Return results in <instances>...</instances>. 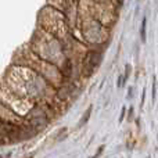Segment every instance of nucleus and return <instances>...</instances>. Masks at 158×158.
I'll return each mask as SVG.
<instances>
[{
  "label": "nucleus",
  "instance_id": "obj_1",
  "mask_svg": "<svg viewBox=\"0 0 158 158\" xmlns=\"http://www.w3.org/2000/svg\"><path fill=\"white\" fill-rule=\"evenodd\" d=\"M92 110H93V108H92V106H90L89 108L86 110V112H85V114H83V117H82V119L79 121V123H78V126H79V128H82V126H83L85 123H86L87 121H89V117H90V115H92Z\"/></svg>",
  "mask_w": 158,
  "mask_h": 158
},
{
  "label": "nucleus",
  "instance_id": "obj_2",
  "mask_svg": "<svg viewBox=\"0 0 158 158\" xmlns=\"http://www.w3.org/2000/svg\"><path fill=\"white\" fill-rule=\"evenodd\" d=\"M146 27H147V17H144L142 21V28H140V36H142V40L146 42Z\"/></svg>",
  "mask_w": 158,
  "mask_h": 158
},
{
  "label": "nucleus",
  "instance_id": "obj_3",
  "mask_svg": "<svg viewBox=\"0 0 158 158\" xmlns=\"http://www.w3.org/2000/svg\"><path fill=\"white\" fill-rule=\"evenodd\" d=\"M0 158H3V157H2V156H0Z\"/></svg>",
  "mask_w": 158,
  "mask_h": 158
}]
</instances>
